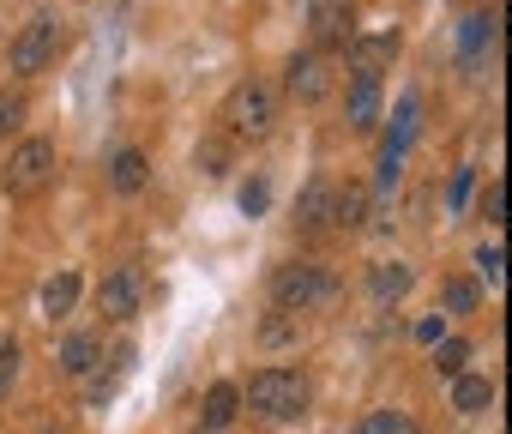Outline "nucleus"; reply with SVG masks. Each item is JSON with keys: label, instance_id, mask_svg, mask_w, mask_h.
Returning <instances> with one entry per match:
<instances>
[{"label": "nucleus", "instance_id": "obj_1", "mask_svg": "<svg viewBox=\"0 0 512 434\" xmlns=\"http://www.w3.org/2000/svg\"><path fill=\"white\" fill-rule=\"evenodd\" d=\"M241 404L253 410V416H272V422H290L302 404H308V386L290 374V368H260L247 380V392H241Z\"/></svg>", "mask_w": 512, "mask_h": 434}, {"label": "nucleus", "instance_id": "obj_2", "mask_svg": "<svg viewBox=\"0 0 512 434\" xmlns=\"http://www.w3.org/2000/svg\"><path fill=\"white\" fill-rule=\"evenodd\" d=\"M272 121H278V97L266 91V85H235L229 91V103H223V127L235 133V139H266L272 133Z\"/></svg>", "mask_w": 512, "mask_h": 434}, {"label": "nucleus", "instance_id": "obj_3", "mask_svg": "<svg viewBox=\"0 0 512 434\" xmlns=\"http://www.w3.org/2000/svg\"><path fill=\"white\" fill-rule=\"evenodd\" d=\"M49 181H55V145L49 139H25L7 157V169H0V187H7L13 199H37Z\"/></svg>", "mask_w": 512, "mask_h": 434}, {"label": "nucleus", "instance_id": "obj_4", "mask_svg": "<svg viewBox=\"0 0 512 434\" xmlns=\"http://www.w3.org/2000/svg\"><path fill=\"white\" fill-rule=\"evenodd\" d=\"M332 272H320V266H284L278 278H272V302H278V314H308V308H320V302H332Z\"/></svg>", "mask_w": 512, "mask_h": 434}, {"label": "nucleus", "instance_id": "obj_5", "mask_svg": "<svg viewBox=\"0 0 512 434\" xmlns=\"http://www.w3.org/2000/svg\"><path fill=\"white\" fill-rule=\"evenodd\" d=\"M55 49H61V25L55 19H31L19 37H13V73H43L49 61H55Z\"/></svg>", "mask_w": 512, "mask_h": 434}, {"label": "nucleus", "instance_id": "obj_6", "mask_svg": "<svg viewBox=\"0 0 512 434\" xmlns=\"http://www.w3.org/2000/svg\"><path fill=\"white\" fill-rule=\"evenodd\" d=\"M308 31L320 49H344L356 37V19H350V0H314L308 7Z\"/></svg>", "mask_w": 512, "mask_h": 434}, {"label": "nucleus", "instance_id": "obj_7", "mask_svg": "<svg viewBox=\"0 0 512 434\" xmlns=\"http://www.w3.org/2000/svg\"><path fill=\"white\" fill-rule=\"evenodd\" d=\"M97 308H103V320H133L139 314V272L133 266H115L97 284Z\"/></svg>", "mask_w": 512, "mask_h": 434}, {"label": "nucleus", "instance_id": "obj_8", "mask_svg": "<svg viewBox=\"0 0 512 434\" xmlns=\"http://www.w3.org/2000/svg\"><path fill=\"white\" fill-rule=\"evenodd\" d=\"M284 85H290L296 103H320V97L332 91V61H326V55H296L290 73H284Z\"/></svg>", "mask_w": 512, "mask_h": 434}, {"label": "nucleus", "instance_id": "obj_9", "mask_svg": "<svg viewBox=\"0 0 512 434\" xmlns=\"http://www.w3.org/2000/svg\"><path fill=\"white\" fill-rule=\"evenodd\" d=\"M398 55V31H374V37H350V67L356 79H380V67Z\"/></svg>", "mask_w": 512, "mask_h": 434}, {"label": "nucleus", "instance_id": "obj_10", "mask_svg": "<svg viewBox=\"0 0 512 434\" xmlns=\"http://www.w3.org/2000/svg\"><path fill=\"white\" fill-rule=\"evenodd\" d=\"M368 217H374V199H368V187H356V181L332 187V224H338V230H362Z\"/></svg>", "mask_w": 512, "mask_h": 434}, {"label": "nucleus", "instance_id": "obj_11", "mask_svg": "<svg viewBox=\"0 0 512 434\" xmlns=\"http://www.w3.org/2000/svg\"><path fill=\"white\" fill-rule=\"evenodd\" d=\"M296 224H302L308 236H320V230L332 224V181H308V187H302V199H296Z\"/></svg>", "mask_w": 512, "mask_h": 434}, {"label": "nucleus", "instance_id": "obj_12", "mask_svg": "<svg viewBox=\"0 0 512 434\" xmlns=\"http://www.w3.org/2000/svg\"><path fill=\"white\" fill-rule=\"evenodd\" d=\"M241 416V386L235 380H217L211 392H205V410H199V422H205V434H217V428H229Z\"/></svg>", "mask_w": 512, "mask_h": 434}, {"label": "nucleus", "instance_id": "obj_13", "mask_svg": "<svg viewBox=\"0 0 512 434\" xmlns=\"http://www.w3.org/2000/svg\"><path fill=\"white\" fill-rule=\"evenodd\" d=\"M145 181H151V157H145L139 145L115 151V163H109V187H115V193H139Z\"/></svg>", "mask_w": 512, "mask_h": 434}, {"label": "nucleus", "instance_id": "obj_14", "mask_svg": "<svg viewBox=\"0 0 512 434\" xmlns=\"http://www.w3.org/2000/svg\"><path fill=\"white\" fill-rule=\"evenodd\" d=\"M344 115H350V127H356V133H374V121H380V79H356V85H350Z\"/></svg>", "mask_w": 512, "mask_h": 434}, {"label": "nucleus", "instance_id": "obj_15", "mask_svg": "<svg viewBox=\"0 0 512 434\" xmlns=\"http://www.w3.org/2000/svg\"><path fill=\"white\" fill-rule=\"evenodd\" d=\"M488 404H494V380H488V374H458V380H452V410L482 416Z\"/></svg>", "mask_w": 512, "mask_h": 434}, {"label": "nucleus", "instance_id": "obj_16", "mask_svg": "<svg viewBox=\"0 0 512 434\" xmlns=\"http://www.w3.org/2000/svg\"><path fill=\"white\" fill-rule=\"evenodd\" d=\"M73 302H79V272H55L43 284V314L61 320V314H73Z\"/></svg>", "mask_w": 512, "mask_h": 434}, {"label": "nucleus", "instance_id": "obj_17", "mask_svg": "<svg viewBox=\"0 0 512 434\" xmlns=\"http://www.w3.org/2000/svg\"><path fill=\"white\" fill-rule=\"evenodd\" d=\"M91 368H97V338H91V332H73V338L61 344V374L79 380V374H91Z\"/></svg>", "mask_w": 512, "mask_h": 434}, {"label": "nucleus", "instance_id": "obj_18", "mask_svg": "<svg viewBox=\"0 0 512 434\" xmlns=\"http://www.w3.org/2000/svg\"><path fill=\"white\" fill-rule=\"evenodd\" d=\"M368 290H374L380 302H398V296L410 290V266H398V260H386V266H374V272H368Z\"/></svg>", "mask_w": 512, "mask_h": 434}, {"label": "nucleus", "instance_id": "obj_19", "mask_svg": "<svg viewBox=\"0 0 512 434\" xmlns=\"http://www.w3.org/2000/svg\"><path fill=\"white\" fill-rule=\"evenodd\" d=\"M235 205H241V217H266L272 211V181L266 175H247L241 193H235Z\"/></svg>", "mask_w": 512, "mask_h": 434}, {"label": "nucleus", "instance_id": "obj_20", "mask_svg": "<svg viewBox=\"0 0 512 434\" xmlns=\"http://www.w3.org/2000/svg\"><path fill=\"white\" fill-rule=\"evenodd\" d=\"M494 25H500L494 13H470V19H464V61H476V55L494 43Z\"/></svg>", "mask_w": 512, "mask_h": 434}, {"label": "nucleus", "instance_id": "obj_21", "mask_svg": "<svg viewBox=\"0 0 512 434\" xmlns=\"http://www.w3.org/2000/svg\"><path fill=\"white\" fill-rule=\"evenodd\" d=\"M193 163H199L205 175H223V169H229V133H211V139H199Z\"/></svg>", "mask_w": 512, "mask_h": 434}, {"label": "nucleus", "instance_id": "obj_22", "mask_svg": "<svg viewBox=\"0 0 512 434\" xmlns=\"http://www.w3.org/2000/svg\"><path fill=\"white\" fill-rule=\"evenodd\" d=\"M464 362H470V344H464V338H446V344L434 350V368H440L446 380H458V374H464Z\"/></svg>", "mask_w": 512, "mask_h": 434}, {"label": "nucleus", "instance_id": "obj_23", "mask_svg": "<svg viewBox=\"0 0 512 434\" xmlns=\"http://www.w3.org/2000/svg\"><path fill=\"white\" fill-rule=\"evenodd\" d=\"M356 434H410V416L404 410H368Z\"/></svg>", "mask_w": 512, "mask_h": 434}, {"label": "nucleus", "instance_id": "obj_24", "mask_svg": "<svg viewBox=\"0 0 512 434\" xmlns=\"http://www.w3.org/2000/svg\"><path fill=\"white\" fill-rule=\"evenodd\" d=\"M260 344H266V350H284V344H296V314H272V320L260 326Z\"/></svg>", "mask_w": 512, "mask_h": 434}, {"label": "nucleus", "instance_id": "obj_25", "mask_svg": "<svg viewBox=\"0 0 512 434\" xmlns=\"http://www.w3.org/2000/svg\"><path fill=\"white\" fill-rule=\"evenodd\" d=\"M476 296H482V290H476L470 278H446V314H470Z\"/></svg>", "mask_w": 512, "mask_h": 434}, {"label": "nucleus", "instance_id": "obj_26", "mask_svg": "<svg viewBox=\"0 0 512 434\" xmlns=\"http://www.w3.org/2000/svg\"><path fill=\"white\" fill-rule=\"evenodd\" d=\"M476 272H482L488 284H500V272H506V254H500V242H482V248H476Z\"/></svg>", "mask_w": 512, "mask_h": 434}, {"label": "nucleus", "instance_id": "obj_27", "mask_svg": "<svg viewBox=\"0 0 512 434\" xmlns=\"http://www.w3.org/2000/svg\"><path fill=\"white\" fill-rule=\"evenodd\" d=\"M13 380H19V344L7 338V344H0V398L13 392Z\"/></svg>", "mask_w": 512, "mask_h": 434}, {"label": "nucleus", "instance_id": "obj_28", "mask_svg": "<svg viewBox=\"0 0 512 434\" xmlns=\"http://www.w3.org/2000/svg\"><path fill=\"white\" fill-rule=\"evenodd\" d=\"M25 127V97L13 91V97H0V133H19Z\"/></svg>", "mask_w": 512, "mask_h": 434}, {"label": "nucleus", "instance_id": "obj_29", "mask_svg": "<svg viewBox=\"0 0 512 434\" xmlns=\"http://www.w3.org/2000/svg\"><path fill=\"white\" fill-rule=\"evenodd\" d=\"M500 211H506V187L488 181V193H482V217H488V224H500Z\"/></svg>", "mask_w": 512, "mask_h": 434}, {"label": "nucleus", "instance_id": "obj_30", "mask_svg": "<svg viewBox=\"0 0 512 434\" xmlns=\"http://www.w3.org/2000/svg\"><path fill=\"white\" fill-rule=\"evenodd\" d=\"M464 193H470V169H458V175H452V205H464Z\"/></svg>", "mask_w": 512, "mask_h": 434}, {"label": "nucleus", "instance_id": "obj_31", "mask_svg": "<svg viewBox=\"0 0 512 434\" xmlns=\"http://www.w3.org/2000/svg\"><path fill=\"white\" fill-rule=\"evenodd\" d=\"M193 434H205V428H193Z\"/></svg>", "mask_w": 512, "mask_h": 434}]
</instances>
